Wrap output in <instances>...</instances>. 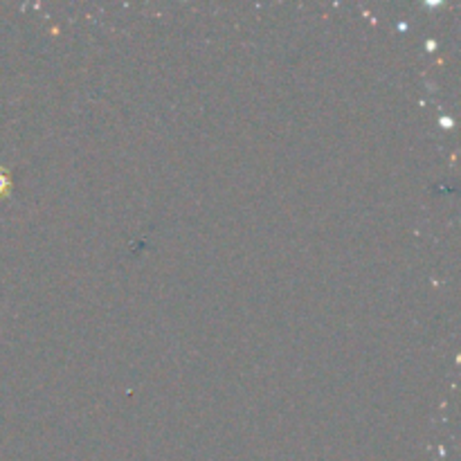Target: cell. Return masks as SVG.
I'll return each mask as SVG.
<instances>
[{
  "instance_id": "6da1fadb",
  "label": "cell",
  "mask_w": 461,
  "mask_h": 461,
  "mask_svg": "<svg viewBox=\"0 0 461 461\" xmlns=\"http://www.w3.org/2000/svg\"><path fill=\"white\" fill-rule=\"evenodd\" d=\"M9 189H12V176H9V171L0 165V198L7 196Z\"/></svg>"
}]
</instances>
